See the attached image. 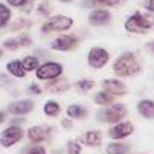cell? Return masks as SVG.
Wrapping results in <instances>:
<instances>
[{
	"instance_id": "1",
	"label": "cell",
	"mask_w": 154,
	"mask_h": 154,
	"mask_svg": "<svg viewBox=\"0 0 154 154\" xmlns=\"http://www.w3.org/2000/svg\"><path fill=\"white\" fill-rule=\"evenodd\" d=\"M142 72V63L134 52H124L113 63V73L118 78H130Z\"/></svg>"
},
{
	"instance_id": "2",
	"label": "cell",
	"mask_w": 154,
	"mask_h": 154,
	"mask_svg": "<svg viewBox=\"0 0 154 154\" xmlns=\"http://www.w3.org/2000/svg\"><path fill=\"white\" fill-rule=\"evenodd\" d=\"M154 28V17L149 12L134 11L124 21V29L130 34H148Z\"/></svg>"
},
{
	"instance_id": "3",
	"label": "cell",
	"mask_w": 154,
	"mask_h": 154,
	"mask_svg": "<svg viewBox=\"0 0 154 154\" xmlns=\"http://www.w3.org/2000/svg\"><path fill=\"white\" fill-rule=\"evenodd\" d=\"M125 116H127V105L124 102H116V101L107 107H102L96 113V118L99 122L112 124V125L122 121V118Z\"/></svg>"
},
{
	"instance_id": "4",
	"label": "cell",
	"mask_w": 154,
	"mask_h": 154,
	"mask_svg": "<svg viewBox=\"0 0 154 154\" xmlns=\"http://www.w3.org/2000/svg\"><path fill=\"white\" fill-rule=\"evenodd\" d=\"M73 26V18L63 15V14H57V15H51L45 20V23L41 25V32L43 34H51V32H64L69 31Z\"/></svg>"
},
{
	"instance_id": "5",
	"label": "cell",
	"mask_w": 154,
	"mask_h": 154,
	"mask_svg": "<svg viewBox=\"0 0 154 154\" xmlns=\"http://www.w3.org/2000/svg\"><path fill=\"white\" fill-rule=\"evenodd\" d=\"M64 72V67L61 63H57V61H46L40 64L37 70H35V76L37 79L40 81H51V79H55L58 76H61Z\"/></svg>"
},
{
	"instance_id": "6",
	"label": "cell",
	"mask_w": 154,
	"mask_h": 154,
	"mask_svg": "<svg viewBox=\"0 0 154 154\" xmlns=\"http://www.w3.org/2000/svg\"><path fill=\"white\" fill-rule=\"evenodd\" d=\"M108 61H110V52L105 48L95 46L89 51V54H87V64L95 70L105 67Z\"/></svg>"
},
{
	"instance_id": "7",
	"label": "cell",
	"mask_w": 154,
	"mask_h": 154,
	"mask_svg": "<svg viewBox=\"0 0 154 154\" xmlns=\"http://www.w3.org/2000/svg\"><path fill=\"white\" fill-rule=\"evenodd\" d=\"M25 136V130L21 125H9L0 133V145L3 148H11L15 143H18Z\"/></svg>"
},
{
	"instance_id": "8",
	"label": "cell",
	"mask_w": 154,
	"mask_h": 154,
	"mask_svg": "<svg viewBox=\"0 0 154 154\" xmlns=\"http://www.w3.org/2000/svg\"><path fill=\"white\" fill-rule=\"evenodd\" d=\"M79 45V38L72 34H63L58 35L51 41V49L57 52H70Z\"/></svg>"
},
{
	"instance_id": "9",
	"label": "cell",
	"mask_w": 154,
	"mask_h": 154,
	"mask_svg": "<svg viewBox=\"0 0 154 154\" xmlns=\"http://www.w3.org/2000/svg\"><path fill=\"white\" fill-rule=\"evenodd\" d=\"M133 133H134V125L131 122H128V121H119V122L113 124L107 131L108 137L113 139V140L125 139V137L131 136Z\"/></svg>"
},
{
	"instance_id": "10",
	"label": "cell",
	"mask_w": 154,
	"mask_h": 154,
	"mask_svg": "<svg viewBox=\"0 0 154 154\" xmlns=\"http://www.w3.org/2000/svg\"><path fill=\"white\" fill-rule=\"evenodd\" d=\"M87 21H89L90 26L95 28H101V26H107L112 21V12L105 8H96L92 9L89 12V17H87Z\"/></svg>"
},
{
	"instance_id": "11",
	"label": "cell",
	"mask_w": 154,
	"mask_h": 154,
	"mask_svg": "<svg viewBox=\"0 0 154 154\" xmlns=\"http://www.w3.org/2000/svg\"><path fill=\"white\" fill-rule=\"evenodd\" d=\"M101 87H102L104 92L113 95L116 98L127 95V85L118 78H107V79L101 81Z\"/></svg>"
},
{
	"instance_id": "12",
	"label": "cell",
	"mask_w": 154,
	"mask_h": 154,
	"mask_svg": "<svg viewBox=\"0 0 154 154\" xmlns=\"http://www.w3.org/2000/svg\"><path fill=\"white\" fill-rule=\"evenodd\" d=\"M35 108V104L32 99H17L8 105V113L14 116H25L29 115Z\"/></svg>"
},
{
	"instance_id": "13",
	"label": "cell",
	"mask_w": 154,
	"mask_h": 154,
	"mask_svg": "<svg viewBox=\"0 0 154 154\" xmlns=\"http://www.w3.org/2000/svg\"><path fill=\"white\" fill-rule=\"evenodd\" d=\"M51 131H52V127L49 125H34L28 130V139L32 143H40L48 139Z\"/></svg>"
},
{
	"instance_id": "14",
	"label": "cell",
	"mask_w": 154,
	"mask_h": 154,
	"mask_svg": "<svg viewBox=\"0 0 154 154\" xmlns=\"http://www.w3.org/2000/svg\"><path fill=\"white\" fill-rule=\"evenodd\" d=\"M70 82L67 78H55V79H51L46 85H45V89L51 93H57V95H61V93H66L67 90H70Z\"/></svg>"
},
{
	"instance_id": "15",
	"label": "cell",
	"mask_w": 154,
	"mask_h": 154,
	"mask_svg": "<svg viewBox=\"0 0 154 154\" xmlns=\"http://www.w3.org/2000/svg\"><path fill=\"white\" fill-rule=\"evenodd\" d=\"M79 142L85 146H90V148H98L102 143V133L98 130H89L79 137Z\"/></svg>"
},
{
	"instance_id": "16",
	"label": "cell",
	"mask_w": 154,
	"mask_h": 154,
	"mask_svg": "<svg viewBox=\"0 0 154 154\" xmlns=\"http://www.w3.org/2000/svg\"><path fill=\"white\" fill-rule=\"evenodd\" d=\"M136 110L142 118L148 121L154 119V99H140L136 105Z\"/></svg>"
},
{
	"instance_id": "17",
	"label": "cell",
	"mask_w": 154,
	"mask_h": 154,
	"mask_svg": "<svg viewBox=\"0 0 154 154\" xmlns=\"http://www.w3.org/2000/svg\"><path fill=\"white\" fill-rule=\"evenodd\" d=\"M125 3V0H84L82 5L85 8H102V6H108V8H115V6H121Z\"/></svg>"
},
{
	"instance_id": "18",
	"label": "cell",
	"mask_w": 154,
	"mask_h": 154,
	"mask_svg": "<svg viewBox=\"0 0 154 154\" xmlns=\"http://www.w3.org/2000/svg\"><path fill=\"white\" fill-rule=\"evenodd\" d=\"M6 72L14 78H25L26 73H28L20 60H12V61L6 63Z\"/></svg>"
},
{
	"instance_id": "19",
	"label": "cell",
	"mask_w": 154,
	"mask_h": 154,
	"mask_svg": "<svg viewBox=\"0 0 154 154\" xmlns=\"http://www.w3.org/2000/svg\"><path fill=\"white\" fill-rule=\"evenodd\" d=\"M66 115L70 119H85L89 112H87L85 107H82L79 104H70L67 107V110H66Z\"/></svg>"
},
{
	"instance_id": "20",
	"label": "cell",
	"mask_w": 154,
	"mask_h": 154,
	"mask_svg": "<svg viewBox=\"0 0 154 154\" xmlns=\"http://www.w3.org/2000/svg\"><path fill=\"white\" fill-rule=\"evenodd\" d=\"M130 145L124 142H110L105 146V154H128Z\"/></svg>"
},
{
	"instance_id": "21",
	"label": "cell",
	"mask_w": 154,
	"mask_h": 154,
	"mask_svg": "<svg viewBox=\"0 0 154 154\" xmlns=\"http://www.w3.org/2000/svg\"><path fill=\"white\" fill-rule=\"evenodd\" d=\"M43 113H45L46 116H49V118H57L61 113V105L57 101L49 99V101L45 102V105H43Z\"/></svg>"
},
{
	"instance_id": "22",
	"label": "cell",
	"mask_w": 154,
	"mask_h": 154,
	"mask_svg": "<svg viewBox=\"0 0 154 154\" xmlns=\"http://www.w3.org/2000/svg\"><path fill=\"white\" fill-rule=\"evenodd\" d=\"M93 101H95V104H98V105H101V107H107V105L113 104V102L116 101V96H113V95H110V93L101 90V92H98V93L93 96Z\"/></svg>"
},
{
	"instance_id": "23",
	"label": "cell",
	"mask_w": 154,
	"mask_h": 154,
	"mask_svg": "<svg viewBox=\"0 0 154 154\" xmlns=\"http://www.w3.org/2000/svg\"><path fill=\"white\" fill-rule=\"evenodd\" d=\"M12 18V11L8 5L0 3V29H3L9 25V21Z\"/></svg>"
},
{
	"instance_id": "24",
	"label": "cell",
	"mask_w": 154,
	"mask_h": 154,
	"mask_svg": "<svg viewBox=\"0 0 154 154\" xmlns=\"http://www.w3.org/2000/svg\"><path fill=\"white\" fill-rule=\"evenodd\" d=\"M93 87H95V81L90 79V78H82V79H78L75 82V89H76L78 93H87V92H90Z\"/></svg>"
},
{
	"instance_id": "25",
	"label": "cell",
	"mask_w": 154,
	"mask_h": 154,
	"mask_svg": "<svg viewBox=\"0 0 154 154\" xmlns=\"http://www.w3.org/2000/svg\"><path fill=\"white\" fill-rule=\"evenodd\" d=\"M21 64H23V67H25L26 72H32V70L35 72L37 67L40 66V61H38V58L35 55H26L23 60H21Z\"/></svg>"
},
{
	"instance_id": "26",
	"label": "cell",
	"mask_w": 154,
	"mask_h": 154,
	"mask_svg": "<svg viewBox=\"0 0 154 154\" xmlns=\"http://www.w3.org/2000/svg\"><path fill=\"white\" fill-rule=\"evenodd\" d=\"M6 3H8V6L20 8L25 12H29L31 6H34V0H6Z\"/></svg>"
},
{
	"instance_id": "27",
	"label": "cell",
	"mask_w": 154,
	"mask_h": 154,
	"mask_svg": "<svg viewBox=\"0 0 154 154\" xmlns=\"http://www.w3.org/2000/svg\"><path fill=\"white\" fill-rule=\"evenodd\" d=\"M37 12L38 15L41 17H51V12H52V3H51V0H41V2L38 3L37 6Z\"/></svg>"
},
{
	"instance_id": "28",
	"label": "cell",
	"mask_w": 154,
	"mask_h": 154,
	"mask_svg": "<svg viewBox=\"0 0 154 154\" xmlns=\"http://www.w3.org/2000/svg\"><path fill=\"white\" fill-rule=\"evenodd\" d=\"M81 151H82V146L76 140H69L67 145H66V152L67 154H81Z\"/></svg>"
},
{
	"instance_id": "29",
	"label": "cell",
	"mask_w": 154,
	"mask_h": 154,
	"mask_svg": "<svg viewBox=\"0 0 154 154\" xmlns=\"http://www.w3.org/2000/svg\"><path fill=\"white\" fill-rule=\"evenodd\" d=\"M31 26V21H28L26 18H18V20H14V23L9 26L11 31H21V29H26Z\"/></svg>"
},
{
	"instance_id": "30",
	"label": "cell",
	"mask_w": 154,
	"mask_h": 154,
	"mask_svg": "<svg viewBox=\"0 0 154 154\" xmlns=\"http://www.w3.org/2000/svg\"><path fill=\"white\" fill-rule=\"evenodd\" d=\"M3 48H5L6 51H12V52L18 51V49H20L18 40H17V38H8V40H5V41H3Z\"/></svg>"
},
{
	"instance_id": "31",
	"label": "cell",
	"mask_w": 154,
	"mask_h": 154,
	"mask_svg": "<svg viewBox=\"0 0 154 154\" xmlns=\"http://www.w3.org/2000/svg\"><path fill=\"white\" fill-rule=\"evenodd\" d=\"M17 40H18L20 48H29V46H32V38L28 34H20V37H17Z\"/></svg>"
},
{
	"instance_id": "32",
	"label": "cell",
	"mask_w": 154,
	"mask_h": 154,
	"mask_svg": "<svg viewBox=\"0 0 154 154\" xmlns=\"http://www.w3.org/2000/svg\"><path fill=\"white\" fill-rule=\"evenodd\" d=\"M28 93L29 95H35V96H38V95H41L43 93V89L37 84V82H31L29 85H28Z\"/></svg>"
},
{
	"instance_id": "33",
	"label": "cell",
	"mask_w": 154,
	"mask_h": 154,
	"mask_svg": "<svg viewBox=\"0 0 154 154\" xmlns=\"http://www.w3.org/2000/svg\"><path fill=\"white\" fill-rule=\"evenodd\" d=\"M25 154H48V151H46V148H45V146H41V145H35V146L29 148Z\"/></svg>"
},
{
	"instance_id": "34",
	"label": "cell",
	"mask_w": 154,
	"mask_h": 154,
	"mask_svg": "<svg viewBox=\"0 0 154 154\" xmlns=\"http://www.w3.org/2000/svg\"><path fill=\"white\" fill-rule=\"evenodd\" d=\"M143 8H145L146 12L154 14V0H145V2H143Z\"/></svg>"
},
{
	"instance_id": "35",
	"label": "cell",
	"mask_w": 154,
	"mask_h": 154,
	"mask_svg": "<svg viewBox=\"0 0 154 154\" xmlns=\"http://www.w3.org/2000/svg\"><path fill=\"white\" fill-rule=\"evenodd\" d=\"M61 125H63V128H64V130H70V128L73 127V124H72L70 118H63V119H61Z\"/></svg>"
},
{
	"instance_id": "36",
	"label": "cell",
	"mask_w": 154,
	"mask_h": 154,
	"mask_svg": "<svg viewBox=\"0 0 154 154\" xmlns=\"http://www.w3.org/2000/svg\"><path fill=\"white\" fill-rule=\"evenodd\" d=\"M9 82H11V79L5 73H0V87H6V85H9Z\"/></svg>"
},
{
	"instance_id": "37",
	"label": "cell",
	"mask_w": 154,
	"mask_h": 154,
	"mask_svg": "<svg viewBox=\"0 0 154 154\" xmlns=\"http://www.w3.org/2000/svg\"><path fill=\"white\" fill-rule=\"evenodd\" d=\"M145 49H146L151 55H154V40H151V41L146 43V45H145Z\"/></svg>"
},
{
	"instance_id": "38",
	"label": "cell",
	"mask_w": 154,
	"mask_h": 154,
	"mask_svg": "<svg viewBox=\"0 0 154 154\" xmlns=\"http://www.w3.org/2000/svg\"><path fill=\"white\" fill-rule=\"evenodd\" d=\"M26 119L25 118H20V119H14V121H11V125H21Z\"/></svg>"
},
{
	"instance_id": "39",
	"label": "cell",
	"mask_w": 154,
	"mask_h": 154,
	"mask_svg": "<svg viewBox=\"0 0 154 154\" xmlns=\"http://www.w3.org/2000/svg\"><path fill=\"white\" fill-rule=\"evenodd\" d=\"M5 121H6V113L5 112H0V125H2Z\"/></svg>"
},
{
	"instance_id": "40",
	"label": "cell",
	"mask_w": 154,
	"mask_h": 154,
	"mask_svg": "<svg viewBox=\"0 0 154 154\" xmlns=\"http://www.w3.org/2000/svg\"><path fill=\"white\" fill-rule=\"evenodd\" d=\"M58 2H61V3H72L73 0H58Z\"/></svg>"
},
{
	"instance_id": "41",
	"label": "cell",
	"mask_w": 154,
	"mask_h": 154,
	"mask_svg": "<svg viewBox=\"0 0 154 154\" xmlns=\"http://www.w3.org/2000/svg\"><path fill=\"white\" fill-rule=\"evenodd\" d=\"M2 57H3V49H0V60H2Z\"/></svg>"
}]
</instances>
